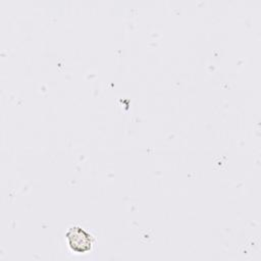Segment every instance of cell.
<instances>
[{"instance_id": "cell-1", "label": "cell", "mask_w": 261, "mask_h": 261, "mask_svg": "<svg viewBox=\"0 0 261 261\" xmlns=\"http://www.w3.org/2000/svg\"><path fill=\"white\" fill-rule=\"evenodd\" d=\"M65 237L69 248L74 253H87L92 249L94 241L92 236L79 226H72L68 228Z\"/></svg>"}]
</instances>
